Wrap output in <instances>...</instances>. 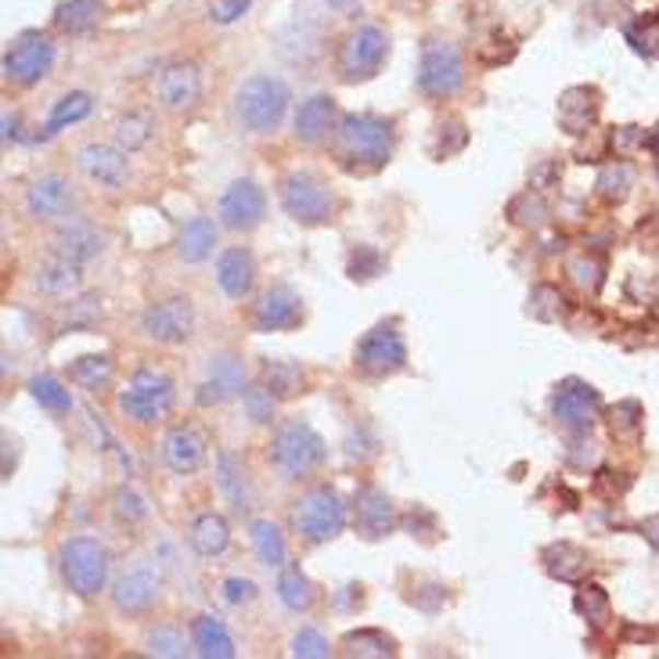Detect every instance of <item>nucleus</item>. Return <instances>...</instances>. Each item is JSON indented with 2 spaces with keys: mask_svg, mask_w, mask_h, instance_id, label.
I'll return each mask as SVG.
<instances>
[{
  "mask_svg": "<svg viewBox=\"0 0 659 659\" xmlns=\"http://www.w3.org/2000/svg\"><path fill=\"white\" fill-rule=\"evenodd\" d=\"M335 159L350 173H375L393 155V123L375 112H346L332 134Z\"/></svg>",
  "mask_w": 659,
  "mask_h": 659,
  "instance_id": "nucleus-1",
  "label": "nucleus"
},
{
  "mask_svg": "<svg viewBox=\"0 0 659 659\" xmlns=\"http://www.w3.org/2000/svg\"><path fill=\"white\" fill-rule=\"evenodd\" d=\"M289 102H292L289 83L281 77H270V72H256V77H248L234 86L231 112H234V123H239L245 134L264 138V134H275L285 123Z\"/></svg>",
  "mask_w": 659,
  "mask_h": 659,
  "instance_id": "nucleus-2",
  "label": "nucleus"
},
{
  "mask_svg": "<svg viewBox=\"0 0 659 659\" xmlns=\"http://www.w3.org/2000/svg\"><path fill=\"white\" fill-rule=\"evenodd\" d=\"M58 574L77 599L91 602L108 588V548L97 537H69L58 544Z\"/></svg>",
  "mask_w": 659,
  "mask_h": 659,
  "instance_id": "nucleus-3",
  "label": "nucleus"
},
{
  "mask_svg": "<svg viewBox=\"0 0 659 659\" xmlns=\"http://www.w3.org/2000/svg\"><path fill=\"white\" fill-rule=\"evenodd\" d=\"M346 519H350V508H346L343 494L328 487V483L307 487L292 501V530L300 533V541L307 544L335 541L346 530Z\"/></svg>",
  "mask_w": 659,
  "mask_h": 659,
  "instance_id": "nucleus-4",
  "label": "nucleus"
},
{
  "mask_svg": "<svg viewBox=\"0 0 659 659\" xmlns=\"http://www.w3.org/2000/svg\"><path fill=\"white\" fill-rule=\"evenodd\" d=\"M328 447L321 440V432L307 421H285L278 426V432L270 437V465L281 479H303L310 476L321 462H325Z\"/></svg>",
  "mask_w": 659,
  "mask_h": 659,
  "instance_id": "nucleus-5",
  "label": "nucleus"
},
{
  "mask_svg": "<svg viewBox=\"0 0 659 659\" xmlns=\"http://www.w3.org/2000/svg\"><path fill=\"white\" fill-rule=\"evenodd\" d=\"M418 91L432 97V102H447L462 91L465 83V61L458 44H451L447 36H429L418 51V72H415Z\"/></svg>",
  "mask_w": 659,
  "mask_h": 659,
  "instance_id": "nucleus-6",
  "label": "nucleus"
},
{
  "mask_svg": "<svg viewBox=\"0 0 659 659\" xmlns=\"http://www.w3.org/2000/svg\"><path fill=\"white\" fill-rule=\"evenodd\" d=\"M385 58H390V33L365 22V26H354L343 36L339 55H335V69H339L343 83H368L382 72Z\"/></svg>",
  "mask_w": 659,
  "mask_h": 659,
  "instance_id": "nucleus-7",
  "label": "nucleus"
},
{
  "mask_svg": "<svg viewBox=\"0 0 659 659\" xmlns=\"http://www.w3.org/2000/svg\"><path fill=\"white\" fill-rule=\"evenodd\" d=\"M281 209L303 228H321L335 213V195L314 170H292L281 177Z\"/></svg>",
  "mask_w": 659,
  "mask_h": 659,
  "instance_id": "nucleus-8",
  "label": "nucleus"
},
{
  "mask_svg": "<svg viewBox=\"0 0 659 659\" xmlns=\"http://www.w3.org/2000/svg\"><path fill=\"white\" fill-rule=\"evenodd\" d=\"M173 401H177V385L170 375L155 368H138L127 382V390L119 393V412L138 426H152L163 418Z\"/></svg>",
  "mask_w": 659,
  "mask_h": 659,
  "instance_id": "nucleus-9",
  "label": "nucleus"
},
{
  "mask_svg": "<svg viewBox=\"0 0 659 659\" xmlns=\"http://www.w3.org/2000/svg\"><path fill=\"white\" fill-rule=\"evenodd\" d=\"M354 368L368 379H390L407 368V343L393 321L368 328L354 346Z\"/></svg>",
  "mask_w": 659,
  "mask_h": 659,
  "instance_id": "nucleus-10",
  "label": "nucleus"
},
{
  "mask_svg": "<svg viewBox=\"0 0 659 659\" xmlns=\"http://www.w3.org/2000/svg\"><path fill=\"white\" fill-rule=\"evenodd\" d=\"M141 332L152 343L163 346H181L195 335V303L192 296H166L144 307L141 314Z\"/></svg>",
  "mask_w": 659,
  "mask_h": 659,
  "instance_id": "nucleus-11",
  "label": "nucleus"
},
{
  "mask_svg": "<svg viewBox=\"0 0 659 659\" xmlns=\"http://www.w3.org/2000/svg\"><path fill=\"white\" fill-rule=\"evenodd\" d=\"M55 66V44L44 33H22L4 51V77L15 86H36Z\"/></svg>",
  "mask_w": 659,
  "mask_h": 659,
  "instance_id": "nucleus-12",
  "label": "nucleus"
},
{
  "mask_svg": "<svg viewBox=\"0 0 659 659\" xmlns=\"http://www.w3.org/2000/svg\"><path fill=\"white\" fill-rule=\"evenodd\" d=\"M264 217H267V195H264V188H259L256 181H248V177L234 181L217 203L220 228H228L234 234L256 231L259 223H264Z\"/></svg>",
  "mask_w": 659,
  "mask_h": 659,
  "instance_id": "nucleus-13",
  "label": "nucleus"
},
{
  "mask_svg": "<svg viewBox=\"0 0 659 659\" xmlns=\"http://www.w3.org/2000/svg\"><path fill=\"white\" fill-rule=\"evenodd\" d=\"M130 152H123L116 144H102V141H86L77 148V170L83 173L94 188L102 192H123L130 184Z\"/></svg>",
  "mask_w": 659,
  "mask_h": 659,
  "instance_id": "nucleus-14",
  "label": "nucleus"
},
{
  "mask_svg": "<svg viewBox=\"0 0 659 659\" xmlns=\"http://www.w3.org/2000/svg\"><path fill=\"white\" fill-rule=\"evenodd\" d=\"M248 390V375H245V360L231 350H220L206 360V375L198 382L195 401L203 407H217L228 404L234 396H242Z\"/></svg>",
  "mask_w": 659,
  "mask_h": 659,
  "instance_id": "nucleus-15",
  "label": "nucleus"
},
{
  "mask_svg": "<svg viewBox=\"0 0 659 659\" xmlns=\"http://www.w3.org/2000/svg\"><path fill=\"white\" fill-rule=\"evenodd\" d=\"M602 412V396L591 382L583 379H566L555 385L552 393V415L558 426L574 429V432H588L594 426V418Z\"/></svg>",
  "mask_w": 659,
  "mask_h": 659,
  "instance_id": "nucleus-16",
  "label": "nucleus"
},
{
  "mask_svg": "<svg viewBox=\"0 0 659 659\" xmlns=\"http://www.w3.org/2000/svg\"><path fill=\"white\" fill-rule=\"evenodd\" d=\"M163 599V574L155 563H138L112 583V605L123 616H141Z\"/></svg>",
  "mask_w": 659,
  "mask_h": 659,
  "instance_id": "nucleus-17",
  "label": "nucleus"
},
{
  "mask_svg": "<svg viewBox=\"0 0 659 659\" xmlns=\"http://www.w3.org/2000/svg\"><path fill=\"white\" fill-rule=\"evenodd\" d=\"M396 522H401V516H396V505L382 487H371V483H365V487L354 494V530L365 541L390 537V533L396 530Z\"/></svg>",
  "mask_w": 659,
  "mask_h": 659,
  "instance_id": "nucleus-18",
  "label": "nucleus"
},
{
  "mask_svg": "<svg viewBox=\"0 0 659 659\" xmlns=\"http://www.w3.org/2000/svg\"><path fill=\"white\" fill-rule=\"evenodd\" d=\"M303 321V300L292 285H270L253 307V328L256 332H289Z\"/></svg>",
  "mask_w": 659,
  "mask_h": 659,
  "instance_id": "nucleus-19",
  "label": "nucleus"
},
{
  "mask_svg": "<svg viewBox=\"0 0 659 659\" xmlns=\"http://www.w3.org/2000/svg\"><path fill=\"white\" fill-rule=\"evenodd\" d=\"M69 206H72V184L61 173H41L26 188V195H22V209L36 223L61 220L69 213Z\"/></svg>",
  "mask_w": 659,
  "mask_h": 659,
  "instance_id": "nucleus-20",
  "label": "nucleus"
},
{
  "mask_svg": "<svg viewBox=\"0 0 659 659\" xmlns=\"http://www.w3.org/2000/svg\"><path fill=\"white\" fill-rule=\"evenodd\" d=\"M159 105L166 112H192L203 97V69L195 61H170L159 72Z\"/></svg>",
  "mask_w": 659,
  "mask_h": 659,
  "instance_id": "nucleus-21",
  "label": "nucleus"
},
{
  "mask_svg": "<svg viewBox=\"0 0 659 659\" xmlns=\"http://www.w3.org/2000/svg\"><path fill=\"white\" fill-rule=\"evenodd\" d=\"M599 112H602V94L599 86H566L558 94V105H555V116H558V127H563L569 138H580L588 134L594 123H599Z\"/></svg>",
  "mask_w": 659,
  "mask_h": 659,
  "instance_id": "nucleus-22",
  "label": "nucleus"
},
{
  "mask_svg": "<svg viewBox=\"0 0 659 659\" xmlns=\"http://www.w3.org/2000/svg\"><path fill=\"white\" fill-rule=\"evenodd\" d=\"M51 253L86 267L91 259H97L105 253V231H97L94 223H86V220H69V223H61V228L55 231Z\"/></svg>",
  "mask_w": 659,
  "mask_h": 659,
  "instance_id": "nucleus-23",
  "label": "nucleus"
},
{
  "mask_svg": "<svg viewBox=\"0 0 659 659\" xmlns=\"http://www.w3.org/2000/svg\"><path fill=\"white\" fill-rule=\"evenodd\" d=\"M296 127V141L300 144H325L335 127H339V112H335V97L332 94H314L307 97V102L300 105V112H296L292 119Z\"/></svg>",
  "mask_w": 659,
  "mask_h": 659,
  "instance_id": "nucleus-24",
  "label": "nucleus"
},
{
  "mask_svg": "<svg viewBox=\"0 0 659 659\" xmlns=\"http://www.w3.org/2000/svg\"><path fill=\"white\" fill-rule=\"evenodd\" d=\"M217 285L220 292L228 296V300L242 303L248 300V292H253L256 285V259L248 248L234 245V248H223L220 259H217Z\"/></svg>",
  "mask_w": 659,
  "mask_h": 659,
  "instance_id": "nucleus-25",
  "label": "nucleus"
},
{
  "mask_svg": "<svg viewBox=\"0 0 659 659\" xmlns=\"http://www.w3.org/2000/svg\"><path fill=\"white\" fill-rule=\"evenodd\" d=\"M163 462L177 476H192L206 465V437L195 426H173L163 437Z\"/></svg>",
  "mask_w": 659,
  "mask_h": 659,
  "instance_id": "nucleus-26",
  "label": "nucleus"
},
{
  "mask_svg": "<svg viewBox=\"0 0 659 659\" xmlns=\"http://www.w3.org/2000/svg\"><path fill=\"white\" fill-rule=\"evenodd\" d=\"M217 490L228 497V505L234 512H253V505H256L253 483L245 476V465L231 451L217 454Z\"/></svg>",
  "mask_w": 659,
  "mask_h": 659,
  "instance_id": "nucleus-27",
  "label": "nucleus"
},
{
  "mask_svg": "<svg viewBox=\"0 0 659 659\" xmlns=\"http://www.w3.org/2000/svg\"><path fill=\"white\" fill-rule=\"evenodd\" d=\"M541 563H544V569H548L552 580L583 583V577H588V569H591V555L574 541H555L541 552Z\"/></svg>",
  "mask_w": 659,
  "mask_h": 659,
  "instance_id": "nucleus-28",
  "label": "nucleus"
},
{
  "mask_svg": "<svg viewBox=\"0 0 659 659\" xmlns=\"http://www.w3.org/2000/svg\"><path fill=\"white\" fill-rule=\"evenodd\" d=\"M102 321H105V307H102V296H97V292L69 296V303H61L55 310V332L58 335H66V332H94Z\"/></svg>",
  "mask_w": 659,
  "mask_h": 659,
  "instance_id": "nucleus-29",
  "label": "nucleus"
},
{
  "mask_svg": "<svg viewBox=\"0 0 659 659\" xmlns=\"http://www.w3.org/2000/svg\"><path fill=\"white\" fill-rule=\"evenodd\" d=\"M188 544L198 558H217L231 548V527L228 519L217 516V512H203L192 519L188 527Z\"/></svg>",
  "mask_w": 659,
  "mask_h": 659,
  "instance_id": "nucleus-30",
  "label": "nucleus"
},
{
  "mask_svg": "<svg viewBox=\"0 0 659 659\" xmlns=\"http://www.w3.org/2000/svg\"><path fill=\"white\" fill-rule=\"evenodd\" d=\"M177 256L184 259V264H203V259L213 256L217 248V223L209 217H192L181 223L177 231Z\"/></svg>",
  "mask_w": 659,
  "mask_h": 659,
  "instance_id": "nucleus-31",
  "label": "nucleus"
},
{
  "mask_svg": "<svg viewBox=\"0 0 659 659\" xmlns=\"http://www.w3.org/2000/svg\"><path fill=\"white\" fill-rule=\"evenodd\" d=\"M192 649H195V656H203V659H231L234 656V638L213 613H198L192 620Z\"/></svg>",
  "mask_w": 659,
  "mask_h": 659,
  "instance_id": "nucleus-32",
  "label": "nucleus"
},
{
  "mask_svg": "<svg viewBox=\"0 0 659 659\" xmlns=\"http://www.w3.org/2000/svg\"><path fill=\"white\" fill-rule=\"evenodd\" d=\"M248 541H253V552L267 569H285V563H289V544H285L278 522L253 519L248 522Z\"/></svg>",
  "mask_w": 659,
  "mask_h": 659,
  "instance_id": "nucleus-33",
  "label": "nucleus"
},
{
  "mask_svg": "<svg viewBox=\"0 0 659 659\" xmlns=\"http://www.w3.org/2000/svg\"><path fill=\"white\" fill-rule=\"evenodd\" d=\"M80 270H83L80 264H72V259L51 253V259L41 264V270H36L33 289L44 292V296H69V292L80 289Z\"/></svg>",
  "mask_w": 659,
  "mask_h": 659,
  "instance_id": "nucleus-34",
  "label": "nucleus"
},
{
  "mask_svg": "<svg viewBox=\"0 0 659 659\" xmlns=\"http://www.w3.org/2000/svg\"><path fill=\"white\" fill-rule=\"evenodd\" d=\"M505 217L522 231H541L544 223L552 220V206H548V198L541 195V188H527L505 206Z\"/></svg>",
  "mask_w": 659,
  "mask_h": 659,
  "instance_id": "nucleus-35",
  "label": "nucleus"
},
{
  "mask_svg": "<svg viewBox=\"0 0 659 659\" xmlns=\"http://www.w3.org/2000/svg\"><path fill=\"white\" fill-rule=\"evenodd\" d=\"M91 112H94V97L86 91L61 94L55 102V108H51V116H47V123H44V138H55V134L77 127V123H83Z\"/></svg>",
  "mask_w": 659,
  "mask_h": 659,
  "instance_id": "nucleus-36",
  "label": "nucleus"
},
{
  "mask_svg": "<svg viewBox=\"0 0 659 659\" xmlns=\"http://www.w3.org/2000/svg\"><path fill=\"white\" fill-rule=\"evenodd\" d=\"M339 649L350 659H385V656H396V641L379 627H357L350 634H343Z\"/></svg>",
  "mask_w": 659,
  "mask_h": 659,
  "instance_id": "nucleus-37",
  "label": "nucleus"
},
{
  "mask_svg": "<svg viewBox=\"0 0 659 659\" xmlns=\"http://www.w3.org/2000/svg\"><path fill=\"white\" fill-rule=\"evenodd\" d=\"M69 379L80 385L86 393H102L108 390V382L116 379V360L108 354H86V357H77L69 365Z\"/></svg>",
  "mask_w": 659,
  "mask_h": 659,
  "instance_id": "nucleus-38",
  "label": "nucleus"
},
{
  "mask_svg": "<svg viewBox=\"0 0 659 659\" xmlns=\"http://www.w3.org/2000/svg\"><path fill=\"white\" fill-rule=\"evenodd\" d=\"M102 19V0H61L55 8V30L66 36L91 33Z\"/></svg>",
  "mask_w": 659,
  "mask_h": 659,
  "instance_id": "nucleus-39",
  "label": "nucleus"
},
{
  "mask_svg": "<svg viewBox=\"0 0 659 659\" xmlns=\"http://www.w3.org/2000/svg\"><path fill=\"white\" fill-rule=\"evenodd\" d=\"M275 591H278V602L289 609V613H307V609L317 602V588L310 583V577L303 574L300 566L281 569Z\"/></svg>",
  "mask_w": 659,
  "mask_h": 659,
  "instance_id": "nucleus-40",
  "label": "nucleus"
},
{
  "mask_svg": "<svg viewBox=\"0 0 659 659\" xmlns=\"http://www.w3.org/2000/svg\"><path fill=\"white\" fill-rule=\"evenodd\" d=\"M634 166L627 163V159H620V163H605L599 170V177H594V195L605 198V203H624V198L631 195L634 188Z\"/></svg>",
  "mask_w": 659,
  "mask_h": 659,
  "instance_id": "nucleus-41",
  "label": "nucleus"
},
{
  "mask_svg": "<svg viewBox=\"0 0 659 659\" xmlns=\"http://www.w3.org/2000/svg\"><path fill=\"white\" fill-rule=\"evenodd\" d=\"M259 379L270 385V393L278 396V401H289V396L303 393V368L296 365V360H264V371H259Z\"/></svg>",
  "mask_w": 659,
  "mask_h": 659,
  "instance_id": "nucleus-42",
  "label": "nucleus"
},
{
  "mask_svg": "<svg viewBox=\"0 0 659 659\" xmlns=\"http://www.w3.org/2000/svg\"><path fill=\"white\" fill-rule=\"evenodd\" d=\"M30 396L51 415H69L72 412V393L66 390V382H61L58 375H33L30 379Z\"/></svg>",
  "mask_w": 659,
  "mask_h": 659,
  "instance_id": "nucleus-43",
  "label": "nucleus"
},
{
  "mask_svg": "<svg viewBox=\"0 0 659 659\" xmlns=\"http://www.w3.org/2000/svg\"><path fill=\"white\" fill-rule=\"evenodd\" d=\"M609 432H613L616 440H638L641 429H645V407L638 401H616L609 407Z\"/></svg>",
  "mask_w": 659,
  "mask_h": 659,
  "instance_id": "nucleus-44",
  "label": "nucleus"
},
{
  "mask_svg": "<svg viewBox=\"0 0 659 659\" xmlns=\"http://www.w3.org/2000/svg\"><path fill=\"white\" fill-rule=\"evenodd\" d=\"M624 41L631 44L634 55L641 58H659V15H638L624 26Z\"/></svg>",
  "mask_w": 659,
  "mask_h": 659,
  "instance_id": "nucleus-45",
  "label": "nucleus"
},
{
  "mask_svg": "<svg viewBox=\"0 0 659 659\" xmlns=\"http://www.w3.org/2000/svg\"><path fill=\"white\" fill-rule=\"evenodd\" d=\"M574 609L583 620H588L594 631L605 627L609 620H613V605H609V594H605V588H599V583H580Z\"/></svg>",
  "mask_w": 659,
  "mask_h": 659,
  "instance_id": "nucleus-46",
  "label": "nucleus"
},
{
  "mask_svg": "<svg viewBox=\"0 0 659 659\" xmlns=\"http://www.w3.org/2000/svg\"><path fill=\"white\" fill-rule=\"evenodd\" d=\"M465 144H469V127H465V119L451 116V119L437 123V134H432L429 152H432V159H454V155L465 152Z\"/></svg>",
  "mask_w": 659,
  "mask_h": 659,
  "instance_id": "nucleus-47",
  "label": "nucleus"
},
{
  "mask_svg": "<svg viewBox=\"0 0 659 659\" xmlns=\"http://www.w3.org/2000/svg\"><path fill=\"white\" fill-rule=\"evenodd\" d=\"M566 314V296L555 289V285H537V289L530 292L527 300V317L541 321V325H555V321H563Z\"/></svg>",
  "mask_w": 659,
  "mask_h": 659,
  "instance_id": "nucleus-48",
  "label": "nucleus"
},
{
  "mask_svg": "<svg viewBox=\"0 0 659 659\" xmlns=\"http://www.w3.org/2000/svg\"><path fill=\"white\" fill-rule=\"evenodd\" d=\"M242 407L248 421H256V426H270L278 415V396L270 393V385L259 379V382H248V390L242 393Z\"/></svg>",
  "mask_w": 659,
  "mask_h": 659,
  "instance_id": "nucleus-49",
  "label": "nucleus"
},
{
  "mask_svg": "<svg viewBox=\"0 0 659 659\" xmlns=\"http://www.w3.org/2000/svg\"><path fill=\"white\" fill-rule=\"evenodd\" d=\"M108 508H112V519L123 522V527H138V522L148 519V501L130 487V483H123V487L112 490Z\"/></svg>",
  "mask_w": 659,
  "mask_h": 659,
  "instance_id": "nucleus-50",
  "label": "nucleus"
},
{
  "mask_svg": "<svg viewBox=\"0 0 659 659\" xmlns=\"http://www.w3.org/2000/svg\"><path fill=\"white\" fill-rule=\"evenodd\" d=\"M116 141L123 152H138V148H144L152 141V116H148V112H127V116H119Z\"/></svg>",
  "mask_w": 659,
  "mask_h": 659,
  "instance_id": "nucleus-51",
  "label": "nucleus"
},
{
  "mask_svg": "<svg viewBox=\"0 0 659 659\" xmlns=\"http://www.w3.org/2000/svg\"><path fill=\"white\" fill-rule=\"evenodd\" d=\"M602 259L594 256V253H588V248H583V253H574L566 259V275H569V281L577 285V289H583V292H594L602 285Z\"/></svg>",
  "mask_w": 659,
  "mask_h": 659,
  "instance_id": "nucleus-52",
  "label": "nucleus"
},
{
  "mask_svg": "<svg viewBox=\"0 0 659 659\" xmlns=\"http://www.w3.org/2000/svg\"><path fill=\"white\" fill-rule=\"evenodd\" d=\"M144 652H148V656L181 659V656H188L192 649H188V641H184V634H181L177 627L163 624V627H152V631L144 634Z\"/></svg>",
  "mask_w": 659,
  "mask_h": 659,
  "instance_id": "nucleus-53",
  "label": "nucleus"
},
{
  "mask_svg": "<svg viewBox=\"0 0 659 659\" xmlns=\"http://www.w3.org/2000/svg\"><path fill=\"white\" fill-rule=\"evenodd\" d=\"M385 270V256L379 253L375 245H357L350 253V264H346V275H350L354 281H375L379 275Z\"/></svg>",
  "mask_w": 659,
  "mask_h": 659,
  "instance_id": "nucleus-54",
  "label": "nucleus"
},
{
  "mask_svg": "<svg viewBox=\"0 0 659 659\" xmlns=\"http://www.w3.org/2000/svg\"><path fill=\"white\" fill-rule=\"evenodd\" d=\"M289 652H292V656H300V659H325V656L332 652V645H328V638H325V634H321V631L303 627V631H296V634H292Z\"/></svg>",
  "mask_w": 659,
  "mask_h": 659,
  "instance_id": "nucleus-55",
  "label": "nucleus"
},
{
  "mask_svg": "<svg viewBox=\"0 0 659 659\" xmlns=\"http://www.w3.org/2000/svg\"><path fill=\"white\" fill-rule=\"evenodd\" d=\"M256 594H259V588L248 577H228L220 583V599L228 602V605H248V602H256Z\"/></svg>",
  "mask_w": 659,
  "mask_h": 659,
  "instance_id": "nucleus-56",
  "label": "nucleus"
},
{
  "mask_svg": "<svg viewBox=\"0 0 659 659\" xmlns=\"http://www.w3.org/2000/svg\"><path fill=\"white\" fill-rule=\"evenodd\" d=\"M248 8H253V0H213V4H209V19H213L217 26H231Z\"/></svg>",
  "mask_w": 659,
  "mask_h": 659,
  "instance_id": "nucleus-57",
  "label": "nucleus"
},
{
  "mask_svg": "<svg viewBox=\"0 0 659 659\" xmlns=\"http://www.w3.org/2000/svg\"><path fill=\"white\" fill-rule=\"evenodd\" d=\"M609 144H613V152L624 159L631 152H638V148H645V130L641 127H616Z\"/></svg>",
  "mask_w": 659,
  "mask_h": 659,
  "instance_id": "nucleus-58",
  "label": "nucleus"
},
{
  "mask_svg": "<svg viewBox=\"0 0 659 659\" xmlns=\"http://www.w3.org/2000/svg\"><path fill=\"white\" fill-rule=\"evenodd\" d=\"M641 537L649 541L652 548L659 552V512H656V516H649V519L641 522Z\"/></svg>",
  "mask_w": 659,
  "mask_h": 659,
  "instance_id": "nucleus-59",
  "label": "nucleus"
},
{
  "mask_svg": "<svg viewBox=\"0 0 659 659\" xmlns=\"http://www.w3.org/2000/svg\"><path fill=\"white\" fill-rule=\"evenodd\" d=\"M19 141V112H4V144Z\"/></svg>",
  "mask_w": 659,
  "mask_h": 659,
  "instance_id": "nucleus-60",
  "label": "nucleus"
},
{
  "mask_svg": "<svg viewBox=\"0 0 659 659\" xmlns=\"http://www.w3.org/2000/svg\"><path fill=\"white\" fill-rule=\"evenodd\" d=\"M645 148L656 155V163H659V127H652L649 134H645Z\"/></svg>",
  "mask_w": 659,
  "mask_h": 659,
  "instance_id": "nucleus-61",
  "label": "nucleus"
},
{
  "mask_svg": "<svg viewBox=\"0 0 659 659\" xmlns=\"http://www.w3.org/2000/svg\"><path fill=\"white\" fill-rule=\"evenodd\" d=\"M325 4L335 11H354V0H325Z\"/></svg>",
  "mask_w": 659,
  "mask_h": 659,
  "instance_id": "nucleus-62",
  "label": "nucleus"
}]
</instances>
